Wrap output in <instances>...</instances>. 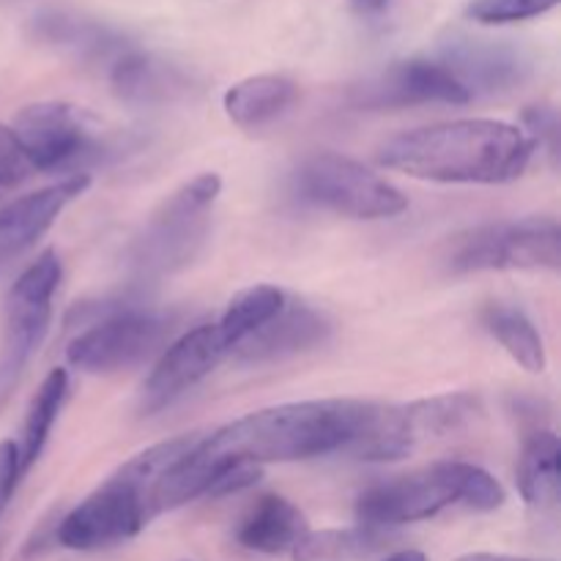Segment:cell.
<instances>
[{"mask_svg":"<svg viewBox=\"0 0 561 561\" xmlns=\"http://www.w3.org/2000/svg\"><path fill=\"white\" fill-rule=\"evenodd\" d=\"M381 405L370 400H301L252 411L219 431L206 444L233 463H294L343 453L370 433Z\"/></svg>","mask_w":561,"mask_h":561,"instance_id":"obj_1","label":"cell"},{"mask_svg":"<svg viewBox=\"0 0 561 561\" xmlns=\"http://www.w3.org/2000/svg\"><path fill=\"white\" fill-rule=\"evenodd\" d=\"M531 153L535 146L520 126L463 118L389 137L378 162L436 184H507L526 173Z\"/></svg>","mask_w":561,"mask_h":561,"instance_id":"obj_2","label":"cell"},{"mask_svg":"<svg viewBox=\"0 0 561 561\" xmlns=\"http://www.w3.org/2000/svg\"><path fill=\"white\" fill-rule=\"evenodd\" d=\"M201 438V433L168 438L121 463L55 526V542L69 551H102L140 535L153 513V491L164 471Z\"/></svg>","mask_w":561,"mask_h":561,"instance_id":"obj_3","label":"cell"},{"mask_svg":"<svg viewBox=\"0 0 561 561\" xmlns=\"http://www.w3.org/2000/svg\"><path fill=\"white\" fill-rule=\"evenodd\" d=\"M504 502L507 491L491 471L463 460H442L367 488L356 499V518L359 526L387 529L436 518L453 504H466L477 513H493Z\"/></svg>","mask_w":561,"mask_h":561,"instance_id":"obj_4","label":"cell"},{"mask_svg":"<svg viewBox=\"0 0 561 561\" xmlns=\"http://www.w3.org/2000/svg\"><path fill=\"white\" fill-rule=\"evenodd\" d=\"M442 263L449 274L559 272L561 228L553 217L477 225L449 236Z\"/></svg>","mask_w":561,"mask_h":561,"instance_id":"obj_5","label":"cell"},{"mask_svg":"<svg viewBox=\"0 0 561 561\" xmlns=\"http://www.w3.org/2000/svg\"><path fill=\"white\" fill-rule=\"evenodd\" d=\"M219 192L222 179L217 173H201L179 186L131 241V266L142 277H162L195 261L201 247L206 244Z\"/></svg>","mask_w":561,"mask_h":561,"instance_id":"obj_6","label":"cell"},{"mask_svg":"<svg viewBox=\"0 0 561 561\" xmlns=\"http://www.w3.org/2000/svg\"><path fill=\"white\" fill-rule=\"evenodd\" d=\"M175 323L173 312L137 305L102 307V312L66 345V362L91 376L131 370L168 348Z\"/></svg>","mask_w":561,"mask_h":561,"instance_id":"obj_7","label":"cell"},{"mask_svg":"<svg viewBox=\"0 0 561 561\" xmlns=\"http://www.w3.org/2000/svg\"><path fill=\"white\" fill-rule=\"evenodd\" d=\"M301 201L348 219H392L409 208V197L356 159L318 151L294 175Z\"/></svg>","mask_w":561,"mask_h":561,"instance_id":"obj_8","label":"cell"},{"mask_svg":"<svg viewBox=\"0 0 561 561\" xmlns=\"http://www.w3.org/2000/svg\"><path fill=\"white\" fill-rule=\"evenodd\" d=\"M64 266L55 250H44L9 288L5 296V343L0 365L22 373L53 323V299L58 294Z\"/></svg>","mask_w":561,"mask_h":561,"instance_id":"obj_9","label":"cell"},{"mask_svg":"<svg viewBox=\"0 0 561 561\" xmlns=\"http://www.w3.org/2000/svg\"><path fill=\"white\" fill-rule=\"evenodd\" d=\"M228 356H233V345L222 334L219 323H203L175 337L159 354L157 365L148 373L140 389V414L151 416L168 409L179 398H184L192 387L211 376Z\"/></svg>","mask_w":561,"mask_h":561,"instance_id":"obj_10","label":"cell"},{"mask_svg":"<svg viewBox=\"0 0 561 561\" xmlns=\"http://www.w3.org/2000/svg\"><path fill=\"white\" fill-rule=\"evenodd\" d=\"M471 93L442 60L411 58L392 64L381 75L348 91L356 110H403L420 104H469Z\"/></svg>","mask_w":561,"mask_h":561,"instance_id":"obj_11","label":"cell"},{"mask_svg":"<svg viewBox=\"0 0 561 561\" xmlns=\"http://www.w3.org/2000/svg\"><path fill=\"white\" fill-rule=\"evenodd\" d=\"M16 142L33 170H58L91 151L82 115L66 102H36L16 113L11 124Z\"/></svg>","mask_w":561,"mask_h":561,"instance_id":"obj_12","label":"cell"},{"mask_svg":"<svg viewBox=\"0 0 561 561\" xmlns=\"http://www.w3.org/2000/svg\"><path fill=\"white\" fill-rule=\"evenodd\" d=\"M91 175L77 173L0 206V268L25 255L55 222L66 206L85 195Z\"/></svg>","mask_w":561,"mask_h":561,"instance_id":"obj_13","label":"cell"},{"mask_svg":"<svg viewBox=\"0 0 561 561\" xmlns=\"http://www.w3.org/2000/svg\"><path fill=\"white\" fill-rule=\"evenodd\" d=\"M482 414L485 405L474 392H447L409 405H392V438L400 460L409 458L422 444L466 433L482 420Z\"/></svg>","mask_w":561,"mask_h":561,"instance_id":"obj_14","label":"cell"},{"mask_svg":"<svg viewBox=\"0 0 561 561\" xmlns=\"http://www.w3.org/2000/svg\"><path fill=\"white\" fill-rule=\"evenodd\" d=\"M329 334H332V323L321 312L307 305L285 301L283 310L266 327L250 334L233 354L247 365H268V362H283L318 348L327 343Z\"/></svg>","mask_w":561,"mask_h":561,"instance_id":"obj_15","label":"cell"},{"mask_svg":"<svg viewBox=\"0 0 561 561\" xmlns=\"http://www.w3.org/2000/svg\"><path fill=\"white\" fill-rule=\"evenodd\" d=\"M442 64L458 77L471 93H499L520 85L529 75V64L515 47L485 38H455L444 49Z\"/></svg>","mask_w":561,"mask_h":561,"instance_id":"obj_16","label":"cell"},{"mask_svg":"<svg viewBox=\"0 0 561 561\" xmlns=\"http://www.w3.org/2000/svg\"><path fill=\"white\" fill-rule=\"evenodd\" d=\"M110 88L126 104L162 107V104H173L190 96L192 77L157 55L124 49L110 64Z\"/></svg>","mask_w":561,"mask_h":561,"instance_id":"obj_17","label":"cell"},{"mask_svg":"<svg viewBox=\"0 0 561 561\" xmlns=\"http://www.w3.org/2000/svg\"><path fill=\"white\" fill-rule=\"evenodd\" d=\"M27 33L42 47L69 55V58L82 60V64H102V60L113 64L124 49H129L124 38L110 31V27L60 9H49L33 16Z\"/></svg>","mask_w":561,"mask_h":561,"instance_id":"obj_18","label":"cell"},{"mask_svg":"<svg viewBox=\"0 0 561 561\" xmlns=\"http://www.w3.org/2000/svg\"><path fill=\"white\" fill-rule=\"evenodd\" d=\"M307 518L294 502L277 493H266V496L255 499L244 515H241L239 526H236V542L247 551L266 553V557H277V553L294 551L296 542L307 535Z\"/></svg>","mask_w":561,"mask_h":561,"instance_id":"obj_19","label":"cell"},{"mask_svg":"<svg viewBox=\"0 0 561 561\" xmlns=\"http://www.w3.org/2000/svg\"><path fill=\"white\" fill-rule=\"evenodd\" d=\"M299 88L290 77L255 75L236 82L222 96L228 118L241 129H261L294 107Z\"/></svg>","mask_w":561,"mask_h":561,"instance_id":"obj_20","label":"cell"},{"mask_svg":"<svg viewBox=\"0 0 561 561\" xmlns=\"http://www.w3.org/2000/svg\"><path fill=\"white\" fill-rule=\"evenodd\" d=\"M559 458L561 447L557 433L548 427H535L531 433H526L515 480H518L520 496L531 510H540V513L557 510L561 491Z\"/></svg>","mask_w":561,"mask_h":561,"instance_id":"obj_21","label":"cell"},{"mask_svg":"<svg viewBox=\"0 0 561 561\" xmlns=\"http://www.w3.org/2000/svg\"><path fill=\"white\" fill-rule=\"evenodd\" d=\"M66 394H69V373L64 367L49 370L44 376V381L38 383L36 392H33L25 411V420H22L20 442H16V458H20L22 477L42 458L44 447L49 442V433H53L60 409L66 403Z\"/></svg>","mask_w":561,"mask_h":561,"instance_id":"obj_22","label":"cell"},{"mask_svg":"<svg viewBox=\"0 0 561 561\" xmlns=\"http://www.w3.org/2000/svg\"><path fill=\"white\" fill-rule=\"evenodd\" d=\"M482 323L491 332V337L524 367L526 373L546 370V343L531 318L524 310H515L510 305H488L482 310Z\"/></svg>","mask_w":561,"mask_h":561,"instance_id":"obj_23","label":"cell"},{"mask_svg":"<svg viewBox=\"0 0 561 561\" xmlns=\"http://www.w3.org/2000/svg\"><path fill=\"white\" fill-rule=\"evenodd\" d=\"M288 296L277 288V285H252V288L239 290L233 299L228 301L225 312L219 316V329L233 345V351L244 343L250 334L266 327L274 316L285 307Z\"/></svg>","mask_w":561,"mask_h":561,"instance_id":"obj_24","label":"cell"},{"mask_svg":"<svg viewBox=\"0 0 561 561\" xmlns=\"http://www.w3.org/2000/svg\"><path fill=\"white\" fill-rule=\"evenodd\" d=\"M378 548H381L378 529L356 526V529L307 531L290 553H294V561H354Z\"/></svg>","mask_w":561,"mask_h":561,"instance_id":"obj_25","label":"cell"},{"mask_svg":"<svg viewBox=\"0 0 561 561\" xmlns=\"http://www.w3.org/2000/svg\"><path fill=\"white\" fill-rule=\"evenodd\" d=\"M559 0H471L469 16L480 25H513L551 11Z\"/></svg>","mask_w":561,"mask_h":561,"instance_id":"obj_26","label":"cell"},{"mask_svg":"<svg viewBox=\"0 0 561 561\" xmlns=\"http://www.w3.org/2000/svg\"><path fill=\"white\" fill-rule=\"evenodd\" d=\"M524 131L531 140V146L546 148L548 159L557 168L559 162V113L551 104H531V107L524 110Z\"/></svg>","mask_w":561,"mask_h":561,"instance_id":"obj_27","label":"cell"},{"mask_svg":"<svg viewBox=\"0 0 561 561\" xmlns=\"http://www.w3.org/2000/svg\"><path fill=\"white\" fill-rule=\"evenodd\" d=\"M31 173L33 168L27 164L25 153H22L11 126L0 124V192L22 184Z\"/></svg>","mask_w":561,"mask_h":561,"instance_id":"obj_28","label":"cell"},{"mask_svg":"<svg viewBox=\"0 0 561 561\" xmlns=\"http://www.w3.org/2000/svg\"><path fill=\"white\" fill-rule=\"evenodd\" d=\"M20 458H16L14 442H0V515L9 507L11 496L20 482Z\"/></svg>","mask_w":561,"mask_h":561,"instance_id":"obj_29","label":"cell"},{"mask_svg":"<svg viewBox=\"0 0 561 561\" xmlns=\"http://www.w3.org/2000/svg\"><path fill=\"white\" fill-rule=\"evenodd\" d=\"M20 376H22V373H16V370H11V367L0 365V409H3L5 400L11 398L16 381H20Z\"/></svg>","mask_w":561,"mask_h":561,"instance_id":"obj_30","label":"cell"},{"mask_svg":"<svg viewBox=\"0 0 561 561\" xmlns=\"http://www.w3.org/2000/svg\"><path fill=\"white\" fill-rule=\"evenodd\" d=\"M455 561H546V559H526V557H510V553H463Z\"/></svg>","mask_w":561,"mask_h":561,"instance_id":"obj_31","label":"cell"},{"mask_svg":"<svg viewBox=\"0 0 561 561\" xmlns=\"http://www.w3.org/2000/svg\"><path fill=\"white\" fill-rule=\"evenodd\" d=\"M348 3L351 9L359 11V14H376V11H381L389 0H348Z\"/></svg>","mask_w":561,"mask_h":561,"instance_id":"obj_32","label":"cell"},{"mask_svg":"<svg viewBox=\"0 0 561 561\" xmlns=\"http://www.w3.org/2000/svg\"><path fill=\"white\" fill-rule=\"evenodd\" d=\"M383 561H427V557L422 551H394Z\"/></svg>","mask_w":561,"mask_h":561,"instance_id":"obj_33","label":"cell"},{"mask_svg":"<svg viewBox=\"0 0 561 561\" xmlns=\"http://www.w3.org/2000/svg\"><path fill=\"white\" fill-rule=\"evenodd\" d=\"M0 553H3V542H0Z\"/></svg>","mask_w":561,"mask_h":561,"instance_id":"obj_34","label":"cell"}]
</instances>
